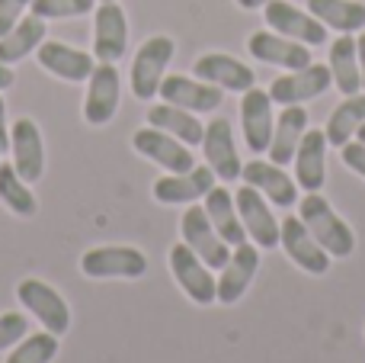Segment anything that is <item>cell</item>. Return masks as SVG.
I'll return each instance as SVG.
<instances>
[{
  "label": "cell",
  "instance_id": "obj_38",
  "mask_svg": "<svg viewBox=\"0 0 365 363\" xmlns=\"http://www.w3.org/2000/svg\"><path fill=\"white\" fill-rule=\"evenodd\" d=\"M10 151V126H6V103L0 96V154Z\"/></svg>",
  "mask_w": 365,
  "mask_h": 363
},
{
  "label": "cell",
  "instance_id": "obj_32",
  "mask_svg": "<svg viewBox=\"0 0 365 363\" xmlns=\"http://www.w3.org/2000/svg\"><path fill=\"white\" fill-rule=\"evenodd\" d=\"M0 203H4L13 216H23V219H32L38 209L32 184H26L13 164H0Z\"/></svg>",
  "mask_w": 365,
  "mask_h": 363
},
{
  "label": "cell",
  "instance_id": "obj_4",
  "mask_svg": "<svg viewBox=\"0 0 365 363\" xmlns=\"http://www.w3.org/2000/svg\"><path fill=\"white\" fill-rule=\"evenodd\" d=\"M170 270L180 289L195 302V306H212L218 302V277H212V267L189 248L186 242L170 248Z\"/></svg>",
  "mask_w": 365,
  "mask_h": 363
},
{
  "label": "cell",
  "instance_id": "obj_13",
  "mask_svg": "<svg viewBox=\"0 0 365 363\" xmlns=\"http://www.w3.org/2000/svg\"><path fill=\"white\" fill-rule=\"evenodd\" d=\"M119 94H122V84H119L115 64L96 61L93 74H90V81H87L83 119H87L90 126H106V122L115 116V109H119Z\"/></svg>",
  "mask_w": 365,
  "mask_h": 363
},
{
  "label": "cell",
  "instance_id": "obj_1",
  "mask_svg": "<svg viewBox=\"0 0 365 363\" xmlns=\"http://www.w3.org/2000/svg\"><path fill=\"white\" fill-rule=\"evenodd\" d=\"M298 219L308 225L314 242L321 244L330 257H349L356 251V232L346 225V219L336 216V209L321 193H308V197L298 203Z\"/></svg>",
  "mask_w": 365,
  "mask_h": 363
},
{
  "label": "cell",
  "instance_id": "obj_20",
  "mask_svg": "<svg viewBox=\"0 0 365 363\" xmlns=\"http://www.w3.org/2000/svg\"><path fill=\"white\" fill-rule=\"evenodd\" d=\"M202 151H205V164L215 171L218 180H237L244 164L234 148V129L227 119H212L202 135Z\"/></svg>",
  "mask_w": 365,
  "mask_h": 363
},
{
  "label": "cell",
  "instance_id": "obj_9",
  "mask_svg": "<svg viewBox=\"0 0 365 363\" xmlns=\"http://www.w3.org/2000/svg\"><path fill=\"white\" fill-rule=\"evenodd\" d=\"M234 203H237V216L247 229V238H250L257 248L269 251L279 244V219L272 216L266 197L257 190V187L244 184L237 193H234Z\"/></svg>",
  "mask_w": 365,
  "mask_h": 363
},
{
  "label": "cell",
  "instance_id": "obj_42",
  "mask_svg": "<svg viewBox=\"0 0 365 363\" xmlns=\"http://www.w3.org/2000/svg\"><path fill=\"white\" fill-rule=\"evenodd\" d=\"M356 135H359V141H362V145H365V122H362V126H359V132H356Z\"/></svg>",
  "mask_w": 365,
  "mask_h": 363
},
{
  "label": "cell",
  "instance_id": "obj_18",
  "mask_svg": "<svg viewBox=\"0 0 365 363\" xmlns=\"http://www.w3.org/2000/svg\"><path fill=\"white\" fill-rule=\"evenodd\" d=\"M192 74L221 90H234V94H247L250 87H257V74L244 61L225 55V51H208V55L195 58Z\"/></svg>",
  "mask_w": 365,
  "mask_h": 363
},
{
  "label": "cell",
  "instance_id": "obj_2",
  "mask_svg": "<svg viewBox=\"0 0 365 363\" xmlns=\"http://www.w3.org/2000/svg\"><path fill=\"white\" fill-rule=\"evenodd\" d=\"M81 270L90 280H141L148 274V257L128 244H103L83 251Z\"/></svg>",
  "mask_w": 365,
  "mask_h": 363
},
{
  "label": "cell",
  "instance_id": "obj_31",
  "mask_svg": "<svg viewBox=\"0 0 365 363\" xmlns=\"http://www.w3.org/2000/svg\"><path fill=\"white\" fill-rule=\"evenodd\" d=\"M362 122H365V94L346 96V100H343L340 106L330 113V119H327V129H324L327 145L343 148L346 141H353V135L359 132Z\"/></svg>",
  "mask_w": 365,
  "mask_h": 363
},
{
  "label": "cell",
  "instance_id": "obj_8",
  "mask_svg": "<svg viewBox=\"0 0 365 363\" xmlns=\"http://www.w3.org/2000/svg\"><path fill=\"white\" fill-rule=\"evenodd\" d=\"M279 244L292 257V264L302 267L304 274L324 277L330 270V254L314 242V235L298 216H285V222H279Z\"/></svg>",
  "mask_w": 365,
  "mask_h": 363
},
{
  "label": "cell",
  "instance_id": "obj_29",
  "mask_svg": "<svg viewBox=\"0 0 365 363\" xmlns=\"http://www.w3.org/2000/svg\"><path fill=\"white\" fill-rule=\"evenodd\" d=\"M308 10L321 19L327 29L343 32H362L365 26V4L362 0H308Z\"/></svg>",
  "mask_w": 365,
  "mask_h": 363
},
{
  "label": "cell",
  "instance_id": "obj_23",
  "mask_svg": "<svg viewBox=\"0 0 365 363\" xmlns=\"http://www.w3.org/2000/svg\"><path fill=\"white\" fill-rule=\"evenodd\" d=\"M324 180H327V135L324 129L308 126L295 151V184L304 193H321Z\"/></svg>",
  "mask_w": 365,
  "mask_h": 363
},
{
  "label": "cell",
  "instance_id": "obj_6",
  "mask_svg": "<svg viewBox=\"0 0 365 363\" xmlns=\"http://www.w3.org/2000/svg\"><path fill=\"white\" fill-rule=\"evenodd\" d=\"M263 16H266V26H269L272 32H279V36L295 39V42L308 45V49L327 45V26L311 10H298L289 0H272V4H266Z\"/></svg>",
  "mask_w": 365,
  "mask_h": 363
},
{
  "label": "cell",
  "instance_id": "obj_22",
  "mask_svg": "<svg viewBox=\"0 0 365 363\" xmlns=\"http://www.w3.org/2000/svg\"><path fill=\"white\" fill-rule=\"evenodd\" d=\"M240 180L250 187H257L259 193H263L266 199H269L272 206H282V209H289V206L298 203V184L295 177H289L285 174V167L272 164V161H250V164H244V171H240Z\"/></svg>",
  "mask_w": 365,
  "mask_h": 363
},
{
  "label": "cell",
  "instance_id": "obj_33",
  "mask_svg": "<svg viewBox=\"0 0 365 363\" xmlns=\"http://www.w3.org/2000/svg\"><path fill=\"white\" fill-rule=\"evenodd\" d=\"M55 357H58V334L36 332V334H26V338L13 347L6 363H51Z\"/></svg>",
  "mask_w": 365,
  "mask_h": 363
},
{
  "label": "cell",
  "instance_id": "obj_14",
  "mask_svg": "<svg viewBox=\"0 0 365 363\" xmlns=\"http://www.w3.org/2000/svg\"><path fill=\"white\" fill-rule=\"evenodd\" d=\"M160 100L173 103L180 109H189V113H212L225 103V90L215 87V84H205L199 77H182V74H167L160 81Z\"/></svg>",
  "mask_w": 365,
  "mask_h": 363
},
{
  "label": "cell",
  "instance_id": "obj_43",
  "mask_svg": "<svg viewBox=\"0 0 365 363\" xmlns=\"http://www.w3.org/2000/svg\"><path fill=\"white\" fill-rule=\"evenodd\" d=\"M100 4H113V0H100Z\"/></svg>",
  "mask_w": 365,
  "mask_h": 363
},
{
  "label": "cell",
  "instance_id": "obj_36",
  "mask_svg": "<svg viewBox=\"0 0 365 363\" xmlns=\"http://www.w3.org/2000/svg\"><path fill=\"white\" fill-rule=\"evenodd\" d=\"M29 4L32 0H0V36H6V32L23 19V13Z\"/></svg>",
  "mask_w": 365,
  "mask_h": 363
},
{
  "label": "cell",
  "instance_id": "obj_40",
  "mask_svg": "<svg viewBox=\"0 0 365 363\" xmlns=\"http://www.w3.org/2000/svg\"><path fill=\"white\" fill-rule=\"evenodd\" d=\"M356 49H359V71H362V90H365V32L356 39Z\"/></svg>",
  "mask_w": 365,
  "mask_h": 363
},
{
  "label": "cell",
  "instance_id": "obj_35",
  "mask_svg": "<svg viewBox=\"0 0 365 363\" xmlns=\"http://www.w3.org/2000/svg\"><path fill=\"white\" fill-rule=\"evenodd\" d=\"M29 334V319L23 312H4L0 315V351L16 347Z\"/></svg>",
  "mask_w": 365,
  "mask_h": 363
},
{
  "label": "cell",
  "instance_id": "obj_5",
  "mask_svg": "<svg viewBox=\"0 0 365 363\" xmlns=\"http://www.w3.org/2000/svg\"><path fill=\"white\" fill-rule=\"evenodd\" d=\"M16 299L29 309V315H36V319L42 322L45 332L58 334V338L68 334L71 309L55 287H48L45 280H36V277H26V280H19V287H16Z\"/></svg>",
  "mask_w": 365,
  "mask_h": 363
},
{
  "label": "cell",
  "instance_id": "obj_24",
  "mask_svg": "<svg viewBox=\"0 0 365 363\" xmlns=\"http://www.w3.org/2000/svg\"><path fill=\"white\" fill-rule=\"evenodd\" d=\"M212 187H215V171L205 164V167H192L186 174H167V177H160L151 187V193L164 206H182V203L205 199V193Z\"/></svg>",
  "mask_w": 365,
  "mask_h": 363
},
{
  "label": "cell",
  "instance_id": "obj_28",
  "mask_svg": "<svg viewBox=\"0 0 365 363\" xmlns=\"http://www.w3.org/2000/svg\"><path fill=\"white\" fill-rule=\"evenodd\" d=\"M148 126L160 129V132H170L173 139H180L189 148L202 145V135H205V126L195 119V113L173 106V103H158V106L148 109Z\"/></svg>",
  "mask_w": 365,
  "mask_h": 363
},
{
  "label": "cell",
  "instance_id": "obj_7",
  "mask_svg": "<svg viewBox=\"0 0 365 363\" xmlns=\"http://www.w3.org/2000/svg\"><path fill=\"white\" fill-rule=\"evenodd\" d=\"M180 232H182V242H186L212 270H221L227 264V257H231V244L215 232L205 206H189L180 219Z\"/></svg>",
  "mask_w": 365,
  "mask_h": 363
},
{
  "label": "cell",
  "instance_id": "obj_3",
  "mask_svg": "<svg viewBox=\"0 0 365 363\" xmlns=\"http://www.w3.org/2000/svg\"><path fill=\"white\" fill-rule=\"evenodd\" d=\"M177 42L170 36H151L132 61V94L138 100H154L160 90V81L167 77V64H170Z\"/></svg>",
  "mask_w": 365,
  "mask_h": 363
},
{
  "label": "cell",
  "instance_id": "obj_21",
  "mask_svg": "<svg viewBox=\"0 0 365 363\" xmlns=\"http://www.w3.org/2000/svg\"><path fill=\"white\" fill-rule=\"evenodd\" d=\"M259 270V248L257 244H237L227 257V264L221 267V277H218V302L221 306H234L240 296L247 293V287L253 283Z\"/></svg>",
  "mask_w": 365,
  "mask_h": 363
},
{
  "label": "cell",
  "instance_id": "obj_11",
  "mask_svg": "<svg viewBox=\"0 0 365 363\" xmlns=\"http://www.w3.org/2000/svg\"><path fill=\"white\" fill-rule=\"evenodd\" d=\"M132 148L141 158L154 161V164H160L170 174H186L195 167V158H192V151H189V145H182L170 132H160V129H154V126L138 129V132L132 135Z\"/></svg>",
  "mask_w": 365,
  "mask_h": 363
},
{
  "label": "cell",
  "instance_id": "obj_41",
  "mask_svg": "<svg viewBox=\"0 0 365 363\" xmlns=\"http://www.w3.org/2000/svg\"><path fill=\"white\" fill-rule=\"evenodd\" d=\"M234 4H237L240 10H259V6L272 4V0H234Z\"/></svg>",
  "mask_w": 365,
  "mask_h": 363
},
{
  "label": "cell",
  "instance_id": "obj_16",
  "mask_svg": "<svg viewBox=\"0 0 365 363\" xmlns=\"http://www.w3.org/2000/svg\"><path fill=\"white\" fill-rule=\"evenodd\" d=\"M10 151H13V167L26 184H36L45 174V145H42V132L38 126L23 116L10 126Z\"/></svg>",
  "mask_w": 365,
  "mask_h": 363
},
{
  "label": "cell",
  "instance_id": "obj_12",
  "mask_svg": "<svg viewBox=\"0 0 365 363\" xmlns=\"http://www.w3.org/2000/svg\"><path fill=\"white\" fill-rule=\"evenodd\" d=\"M128 51V16L119 0L96 6L93 19V58L115 64Z\"/></svg>",
  "mask_w": 365,
  "mask_h": 363
},
{
  "label": "cell",
  "instance_id": "obj_34",
  "mask_svg": "<svg viewBox=\"0 0 365 363\" xmlns=\"http://www.w3.org/2000/svg\"><path fill=\"white\" fill-rule=\"evenodd\" d=\"M96 6V0H32L29 10L32 16L38 19H74V16H83Z\"/></svg>",
  "mask_w": 365,
  "mask_h": 363
},
{
  "label": "cell",
  "instance_id": "obj_37",
  "mask_svg": "<svg viewBox=\"0 0 365 363\" xmlns=\"http://www.w3.org/2000/svg\"><path fill=\"white\" fill-rule=\"evenodd\" d=\"M340 158H343V164H346L349 171L359 174V177L365 180V145L362 141H346V145L340 148Z\"/></svg>",
  "mask_w": 365,
  "mask_h": 363
},
{
  "label": "cell",
  "instance_id": "obj_15",
  "mask_svg": "<svg viewBox=\"0 0 365 363\" xmlns=\"http://www.w3.org/2000/svg\"><path fill=\"white\" fill-rule=\"evenodd\" d=\"M240 129H244V141L253 154H263L269 148L272 129H276L269 90L250 87L244 94V100H240Z\"/></svg>",
  "mask_w": 365,
  "mask_h": 363
},
{
  "label": "cell",
  "instance_id": "obj_25",
  "mask_svg": "<svg viewBox=\"0 0 365 363\" xmlns=\"http://www.w3.org/2000/svg\"><path fill=\"white\" fill-rule=\"evenodd\" d=\"M308 126H311V119H308V109L304 106H282V113H279V119H276V129H272V141H269V148H266L272 164L285 167L289 161H295V151H298V145H302Z\"/></svg>",
  "mask_w": 365,
  "mask_h": 363
},
{
  "label": "cell",
  "instance_id": "obj_10",
  "mask_svg": "<svg viewBox=\"0 0 365 363\" xmlns=\"http://www.w3.org/2000/svg\"><path fill=\"white\" fill-rule=\"evenodd\" d=\"M330 84H334V74H330L327 64L311 61L308 68L289 71V74L276 77L269 87V96H272V103H279V106H302V103L327 94Z\"/></svg>",
  "mask_w": 365,
  "mask_h": 363
},
{
  "label": "cell",
  "instance_id": "obj_26",
  "mask_svg": "<svg viewBox=\"0 0 365 363\" xmlns=\"http://www.w3.org/2000/svg\"><path fill=\"white\" fill-rule=\"evenodd\" d=\"M205 212H208V219H212L215 232H218L231 248L247 242V229H244V222H240L237 203H234L227 187H212V190L205 193Z\"/></svg>",
  "mask_w": 365,
  "mask_h": 363
},
{
  "label": "cell",
  "instance_id": "obj_17",
  "mask_svg": "<svg viewBox=\"0 0 365 363\" xmlns=\"http://www.w3.org/2000/svg\"><path fill=\"white\" fill-rule=\"evenodd\" d=\"M36 58L48 74L61 77V81H68V84L90 81V74H93V68H96V58L90 55V51L74 49V45H68V42H55V39L38 45Z\"/></svg>",
  "mask_w": 365,
  "mask_h": 363
},
{
  "label": "cell",
  "instance_id": "obj_19",
  "mask_svg": "<svg viewBox=\"0 0 365 363\" xmlns=\"http://www.w3.org/2000/svg\"><path fill=\"white\" fill-rule=\"evenodd\" d=\"M247 51H250L257 61L263 64H276V68H285V71H302L311 64V49L295 39H285L279 32H253L247 39Z\"/></svg>",
  "mask_w": 365,
  "mask_h": 363
},
{
  "label": "cell",
  "instance_id": "obj_39",
  "mask_svg": "<svg viewBox=\"0 0 365 363\" xmlns=\"http://www.w3.org/2000/svg\"><path fill=\"white\" fill-rule=\"evenodd\" d=\"M13 81H16V74L10 71V64H0V90L13 87Z\"/></svg>",
  "mask_w": 365,
  "mask_h": 363
},
{
  "label": "cell",
  "instance_id": "obj_27",
  "mask_svg": "<svg viewBox=\"0 0 365 363\" xmlns=\"http://www.w3.org/2000/svg\"><path fill=\"white\" fill-rule=\"evenodd\" d=\"M334 84L343 96H353L362 90V71H359V49H356V36L343 32L334 45H330V61H327Z\"/></svg>",
  "mask_w": 365,
  "mask_h": 363
},
{
  "label": "cell",
  "instance_id": "obj_30",
  "mask_svg": "<svg viewBox=\"0 0 365 363\" xmlns=\"http://www.w3.org/2000/svg\"><path fill=\"white\" fill-rule=\"evenodd\" d=\"M45 42V19H19L6 36H0V64H16Z\"/></svg>",
  "mask_w": 365,
  "mask_h": 363
}]
</instances>
